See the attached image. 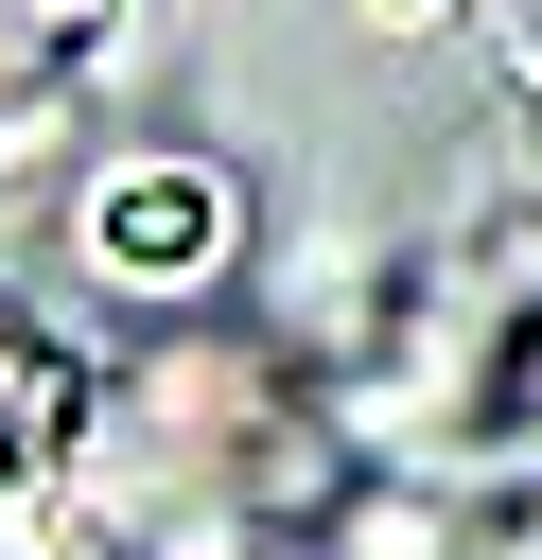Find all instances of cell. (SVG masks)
Segmentation results:
<instances>
[{
  "label": "cell",
  "instance_id": "6da1fadb",
  "mask_svg": "<svg viewBox=\"0 0 542 560\" xmlns=\"http://www.w3.org/2000/svg\"><path fill=\"white\" fill-rule=\"evenodd\" d=\"M210 228H227V210H210V175H175V158H157V175H122V192H87V245H105V262H140V280H192V262H210Z\"/></svg>",
  "mask_w": 542,
  "mask_h": 560
}]
</instances>
